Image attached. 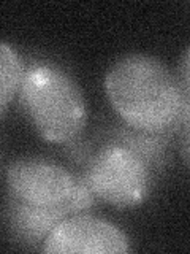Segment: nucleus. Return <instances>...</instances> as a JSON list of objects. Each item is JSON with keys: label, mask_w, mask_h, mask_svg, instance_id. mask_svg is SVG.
I'll return each mask as SVG.
<instances>
[{"label": "nucleus", "mask_w": 190, "mask_h": 254, "mask_svg": "<svg viewBox=\"0 0 190 254\" xmlns=\"http://www.w3.org/2000/svg\"><path fill=\"white\" fill-rule=\"evenodd\" d=\"M105 91L132 129L166 132L182 121L189 137V91L160 59L142 53L122 56L106 71Z\"/></svg>", "instance_id": "1"}, {"label": "nucleus", "mask_w": 190, "mask_h": 254, "mask_svg": "<svg viewBox=\"0 0 190 254\" xmlns=\"http://www.w3.org/2000/svg\"><path fill=\"white\" fill-rule=\"evenodd\" d=\"M18 99L22 113L46 141L63 145L84 130V94L76 79L55 64L34 62L24 68Z\"/></svg>", "instance_id": "2"}, {"label": "nucleus", "mask_w": 190, "mask_h": 254, "mask_svg": "<svg viewBox=\"0 0 190 254\" xmlns=\"http://www.w3.org/2000/svg\"><path fill=\"white\" fill-rule=\"evenodd\" d=\"M95 197L117 208H132L146 200L150 170L142 159L122 143L103 146L84 177Z\"/></svg>", "instance_id": "3"}, {"label": "nucleus", "mask_w": 190, "mask_h": 254, "mask_svg": "<svg viewBox=\"0 0 190 254\" xmlns=\"http://www.w3.org/2000/svg\"><path fill=\"white\" fill-rule=\"evenodd\" d=\"M51 254H122L130 251V242L113 222L91 216H67L52 229L42 246Z\"/></svg>", "instance_id": "4"}, {"label": "nucleus", "mask_w": 190, "mask_h": 254, "mask_svg": "<svg viewBox=\"0 0 190 254\" xmlns=\"http://www.w3.org/2000/svg\"><path fill=\"white\" fill-rule=\"evenodd\" d=\"M75 177L57 162L45 157H21L6 169V186L13 197L34 205L67 202Z\"/></svg>", "instance_id": "5"}, {"label": "nucleus", "mask_w": 190, "mask_h": 254, "mask_svg": "<svg viewBox=\"0 0 190 254\" xmlns=\"http://www.w3.org/2000/svg\"><path fill=\"white\" fill-rule=\"evenodd\" d=\"M71 213L68 198L59 205H34L8 194L0 210V221L13 243L22 248H37Z\"/></svg>", "instance_id": "6"}, {"label": "nucleus", "mask_w": 190, "mask_h": 254, "mask_svg": "<svg viewBox=\"0 0 190 254\" xmlns=\"http://www.w3.org/2000/svg\"><path fill=\"white\" fill-rule=\"evenodd\" d=\"M24 62L11 45L0 42V118L18 94L24 75Z\"/></svg>", "instance_id": "7"}, {"label": "nucleus", "mask_w": 190, "mask_h": 254, "mask_svg": "<svg viewBox=\"0 0 190 254\" xmlns=\"http://www.w3.org/2000/svg\"><path fill=\"white\" fill-rule=\"evenodd\" d=\"M165 132H144V130H124L121 133V140L124 146L135 151L142 161H144L149 169L150 165H163L165 162V146L166 141L163 137Z\"/></svg>", "instance_id": "8"}]
</instances>
